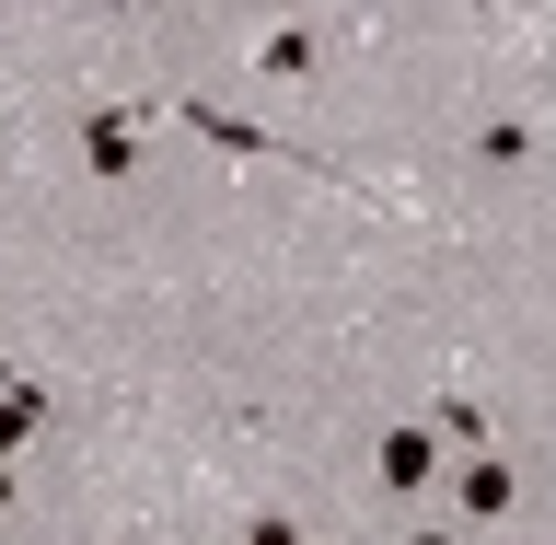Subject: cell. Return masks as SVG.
Segmentation results:
<instances>
[{
    "mask_svg": "<svg viewBox=\"0 0 556 545\" xmlns=\"http://www.w3.org/2000/svg\"><path fill=\"white\" fill-rule=\"evenodd\" d=\"M174 128L208 139V151H232V163H278V174H325V186H348L325 151H302V139H278V128H255V116H232V104H208V94H174Z\"/></svg>",
    "mask_w": 556,
    "mask_h": 545,
    "instance_id": "1",
    "label": "cell"
},
{
    "mask_svg": "<svg viewBox=\"0 0 556 545\" xmlns=\"http://www.w3.org/2000/svg\"><path fill=\"white\" fill-rule=\"evenodd\" d=\"M441 476H452V442L429 430V418H406V430L371 442V487H382V499H429Z\"/></svg>",
    "mask_w": 556,
    "mask_h": 545,
    "instance_id": "2",
    "label": "cell"
},
{
    "mask_svg": "<svg viewBox=\"0 0 556 545\" xmlns=\"http://www.w3.org/2000/svg\"><path fill=\"white\" fill-rule=\"evenodd\" d=\"M452 522H464V534H486V522H510V499H521V476H510V453L486 442V453H452Z\"/></svg>",
    "mask_w": 556,
    "mask_h": 545,
    "instance_id": "3",
    "label": "cell"
},
{
    "mask_svg": "<svg viewBox=\"0 0 556 545\" xmlns=\"http://www.w3.org/2000/svg\"><path fill=\"white\" fill-rule=\"evenodd\" d=\"M545 163V128L533 116H486V128H464V174H533Z\"/></svg>",
    "mask_w": 556,
    "mask_h": 545,
    "instance_id": "4",
    "label": "cell"
},
{
    "mask_svg": "<svg viewBox=\"0 0 556 545\" xmlns=\"http://www.w3.org/2000/svg\"><path fill=\"white\" fill-rule=\"evenodd\" d=\"M313 59H325V35H313V24H278L267 47H255V70H267V82H302Z\"/></svg>",
    "mask_w": 556,
    "mask_h": 545,
    "instance_id": "5",
    "label": "cell"
},
{
    "mask_svg": "<svg viewBox=\"0 0 556 545\" xmlns=\"http://www.w3.org/2000/svg\"><path fill=\"white\" fill-rule=\"evenodd\" d=\"M81 151H93V174H139V128L128 116H81Z\"/></svg>",
    "mask_w": 556,
    "mask_h": 545,
    "instance_id": "6",
    "label": "cell"
},
{
    "mask_svg": "<svg viewBox=\"0 0 556 545\" xmlns=\"http://www.w3.org/2000/svg\"><path fill=\"white\" fill-rule=\"evenodd\" d=\"M35 430H47V383H12V395H0V465H12Z\"/></svg>",
    "mask_w": 556,
    "mask_h": 545,
    "instance_id": "7",
    "label": "cell"
},
{
    "mask_svg": "<svg viewBox=\"0 0 556 545\" xmlns=\"http://www.w3.org/2000/svg\"><path fill=\"white\" fill-rule=\"evenodd\" d=\"M243 545H302V522H290V511H255V522H243Z\"/></svg>",
    "mask_w": 556,
    "mask_h": 545,
    "instance_id": "8",
    "label": "cell"
},
{
    "mask_svg": "<svg viewBox=\"0 0 556 545\" xmlns=\"http://www.w3.org/2000/svg\"><path fill=\"white\" fill-rule=\"evenodd\" d=\"M394 545H464V522H406Z\"/></svg>",
    "mask_w": 556,
    "mask_h": 545,
    "instance_id": "9",
    "label": "cell"
}]
</instances>
